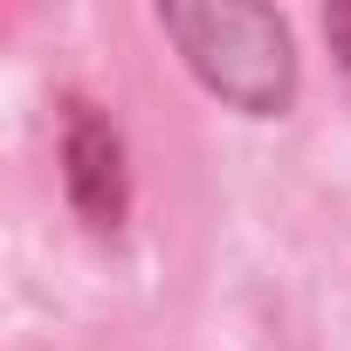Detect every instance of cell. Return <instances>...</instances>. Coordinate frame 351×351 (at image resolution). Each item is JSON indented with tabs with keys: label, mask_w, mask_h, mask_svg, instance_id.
Wrapping results in <instances>:
<instances>
[{
	"label": "cell",
	"mask_w": 351,
	"mask_h": 351,
	"mask_svg": "<svg viewBox=\"0 0 351 351\" xmlns=\"http://www.w3.org/2000/svg\"><path fill=\"white\" fill-rule=\"evenodd\" d=\"M158 28L186 69L241 117H282L296 104V42L276 8L207 0V8H158Z\"/></svg>",
	"instance_id": "6da1fadb"
},
{
	"label": "cell",
	"mask_w": 351,
	"mask_h": 351,
	"mask_svg": "<svg viewBox=\"0 0 351 351\" xmlns=\"http://www.w3.org/2000/svg\"><path fill=\"white\" fill-rule=\"evenodd\" d=\"M62 193H69V207L90 234H117L131 221L124 131L90 97H62Z\"/></svg>",
	"instance_id": "7a4b0ae2"
},
{
	"label": "cell",
	"mask_w": 351,
	"mask_h": 351,
	"mask_svg": "<svg viewBox=\"0 0 351 351\" xmlns=\"http://www.w3.org/2000/svg\"><path fill=\"white\" fill-rule=\"evenodd\" d=\"M324 35H330V49H337V62L351 69V8H330V14H324Z\"/></svg>",
	"instance_id": "3957f363"
}]
</instances>
